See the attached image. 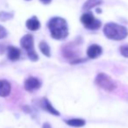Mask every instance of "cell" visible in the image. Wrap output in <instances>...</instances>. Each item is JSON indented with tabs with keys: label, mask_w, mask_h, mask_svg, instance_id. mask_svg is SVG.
Returning a JSON list of instances; mask_svg holds the SVG:
<instances>
[{
	"label": "cell",
	"mask_w": 128,
	"mask_h": 128,
	"mask_svg": "<svg viewBox=\"0 0 128 128\" xmlns=\"http://www.w3.org/2000/svg\"><path fill=\"white\" fill-rule=\"evenodd\" d=\"M48 28L51 32L52 37L58 40L64 39L68 36L67 23L62 18L55 17L51 18L48 23Z\"/></svg>",
	"instance_id": "obj_1"
},
{
	"label": "cell",
	"mask_w": 128,
	"mask_h": 128,
	"mask_svg": "<svg viewBox=\"0 0 128 128\" xmlns=\"http://www.w3.org/2000/svg\"><path fill=\"white\" fill-rule=\"evenodd\" d=\"M104 33L106 38L112 40H122L128 35V32L125 26L115 23H108L104 27Z\"/></svg>",
	"instance_id": "obj_2"
},
{
	"label": "cell",
	"mask_w": 128,
	"mask_h": 128,
	"mask_svg": "<svg viewBox=\"0 0 128 128\" xmlns=\"http://www.w3.org/2000/svg\"><path fill=\"white\" fill-rule=\"evenodd\" d=\"M95 84L108 92L115 91L117 88V84L115 81L104 72H100L97 75L95 78Z\"/></svg>",
	"instance_id": "obj_3"
},
{
	"label": "cell",
	"mask_w": 128,
	"mask_h": 128,
	"mask_svg": "<svg viewBox=\"0 0 128 128\" xmlns=\"http://www.w3.org/2000/svg\"><path fill=\"white\" fill-rule=\"evenodd\" d=\"M80 21L86 28L90 29V30H97L101 26V22L90 12L83 14L80 18Z\"/></svg>",
	"instance_id": "obj_4"
},
{
	"label": "cell",
	"mask_w": 128,
	"mask_h": 128,
	"mask_svg": "<svg viewBox=\"0 0 128 128\" xmlns=\"http://www.w3.org/2000/svg\"><path fill=\"white\" fill-rule=\"evenodd\" d=\"M24 90L29 92H32L41 87V81L36 77H29L24 82Z\"/></svg>",
	"instance_id": "obj_5"
},
{
	"label": "cell",
	"mask_w": 128,
	"mask_h": 128,
	"mask_svg": "<svg viewBox=\"0 0 128 128\" xmlns=\"http://www.w3.org/2000/svg\"><path fill=\"white\" fill-rule=\"evenodd\" d=\"M20 46L23 49H24L27 52V54L30 53L32 52H35L34 50V41L33 37L30 34H26L21 38Z\"/></svg>",
	"instance_id": "obj_6"
},
{
	"label": "cell",
	"mask_w": 128,
	"mask_h": 128,
	"mask_svg": "<svg viewBox=\"0 0 128 128\" xmlns=\"http://www.w3.org/2000/svg\"><path fill=\"white\" fill-rule=\"evenodd\" d=\"M39 106H40V107L42 108L44 111L49 112L50 114L54 115V116H59V115H60L59 112L52 106V103L49 101V100H48L47 98H41L40 101H39Z\"/></svg>",
	"instance_id": "obj_7"
},
{
	"label": "cell",
	"mask_w": 128,
	"mask_h": 128,
	"mask_svg": "<svg viewBox=\"0 0 128 128\" xmlns=\"http://www.w3.org/2000/svg\"><path fill=\"white\" fill-rule=\"evenodd\" d=\"M12 92V84L5 79H0V97L5 98L10 95Z\"/></svg>",
	"instance_id": "obj_8"
},
{
	"label": "cell",
	"mask_w": 128,
	"mask_h": 128,
	"mask_svg": "<svg viewBox=\"0 0 128 128\" xmlns=\"http://www.w3.org/2000/svg\"><path fill=\"white\" fill-rule=\"evenodd\" d=\"M88 58H97L102 54V48L101 46H98V44H92L88 47L87 52H86Z\"/></svg>",
	"instance_id": "obj_9"
},
{
	"label": "cell",
	"mask_w": 128,
	"mask_h": 128,
	"mask_svg": "<svg viewBox=\"0 0 128 128\" xmlns=\"http://www.w3.org/2000/svg\"><path fill=\"white\" fill-rule=\"evenodd\" d=\"M7 56H8V58L10 60L17 61L20 58L21 51L15 46H9L7 49Z\"/></svg>",
	"instance_id": "obj_10"
},
{
	"label": "cell",
	"mask_w": 128,
	"mask_h": 128,
	"mask_svg": "<svg viewBox=\"0 0 128 128\" xmlns=\"http://www.w3.org/2000/svg\"><path fill=\"white\" fill-rule=\"evenodd\" d=\"M63 55H64V58L69 59H72V61H73L75 59H77L78 52L74 50L73 46H66L64 48V50H63Z\"/></svg>",
	"instance_id": "obj_11"
},
{
	"label": "cell",
	"mask_w": 128,
	"mask_h": 128,
	"mask_svg": "<svg viewBox=\"0 0 128 128\" xmlns=\"http://www.w3.org/2000/svg\"><path fill=\"white\" fill-rule=\"evenodd\" d=\"M26 27L30 30H37L40 28V22L37 18V17L34 16L26 21Z\"/></svg>",
	"instance_id": "obj_12"
},
{
	"label": "cell",
	"mask_w": 128,
	"mask_h": 128,
	"mask_svg": "<svg viewBox=\"0 0 128 128\" xmlns=\"http://www.w3.org/2000/svg\"><path fill=\"white\" fill-rule=\"evenodd\" d=\"M66 125L72 127H83L86 125V120L83 118H70L64 120Z\"/></svg>",
	"instance_id": "obj_13"
},
{
	"label": "cell",
	"mask_w": 128,
	"mask_h": 128,
	"mask_svg": "<svg viewBox=\"0 0 128 128\" xmlns=\"http://www.w3.org/2000/svg\"><path fill=\"white\" fill-rule=\"evenodd\" d=\"M102 4V0H88L84 3L83 9L86 10H89L97 5H100Z\"/></svg>",
	"instance_id": "obj_14"
},
{
	"label": "cell",
	"mask_w": 128,
	"mask_h": 128,
	"mask_svg": "<svg viewBox=\"0 0 128 128\" xmlns=\"http://www.w3.org/2000/svg\"><path fill=\"white\" fill-rule=\"evenodd\" d=\"M39 49H40L41 52L46 57H50L51 56V49H50L49 46L46 42L42 41L39 43Z\"/></svg>",
	"instance_id": "obj_15"
},
{
	"label": "cell",
	"mask_w": 128,
	"mask_h": 128,
	"mask_svg": "<svg viewBox=\"0 0 128 128\" xmlns=\"http://www.w3.org/2000/svg\"><path fill=\"white\" fill-rule=\"evenodd\" d=\"M12 14L9 13V12H0V20L1 21H5L10 19L12 17Z\"/></svg>",
	"instance_id": "obj_16"
},
{
	"label": "cell",
	"mask_w": 128,
	"mask_h": 128,
	"mask_svg": "<svg viewBox=\"0 0 128 128\" xmlns=\"http://www.w3.org/2000/svg\"><path fill=\"white\" fill-rule=\"evenodd\" d=\"M120 53L125 58H128V46H123L120 47Z\"/></svg>",
	"instance_id": "obj_17"
},
{
	"label": "cell",
	"mask_w": 128,
	"mask_h": 128,
	"mask_svg": "<svg viewBox=\"0 0 128 128\" xmlns=\"http://www.w3.org/2000/svg\"><path fill=\"white\" fill-rule=\"evenodd\" d=\"M7 35V32L2 26H0V39L5 38Z\"/></svg>",
	"instance_id": "obj_18"
},
{
	"label": "cell",
	"mask_w": 128,
	"mask_h": 128,
	"mask_svg": "<svg viewBox=\"0 0 128 128\" xmlns=\"http://www.w3.org/2000/svg\"><path fill=\"white\" fill-rule=\"evenodd\" d=\"M43 128H52V126L50 125L49 123H47V122H46V123L43 124Z\"/></svg>",
	"instance_id": "obj_19"
},
{
	"label": "cell",
	"mask_w": 128,
	"mask_h": 128,
	"mask_svg": "<svg viewBox=\"0 0 128 128\" xmlns=\"http://www.w3.org/2000/svg\"><path fill=\"white\" fill-rule=\"evenodd\" d=\"M41 2H42L43 4H48L51 3L52 0H40Z\"/></svg>",
	"instance_id": "obj_20"
},
{
	"label": "cell",
	"mask_w": 128,
	"mask_h": 128,
	"mask_svg": "<svg viewBox=\"0 0 128 128\" xmlns=\"http://www.w3.org/2000/svg\"><path fill=\"white\" fill-rule=\"evenodd\" d=\"M97 12H98V13H100V12H101V10H100V9H97Z\"/></svg>",
	"instance_id": "obj_21"
}]
</instances>
